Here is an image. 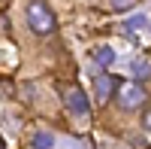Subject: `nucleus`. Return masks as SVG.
Returning <instances> with one entry per match:
<instances>
[{"mask_svg":"<svg viewBox=\"0 0 151 149\" xmlns=\"http://www.w3.org/2000/svg\"><path fill=\"white\" fill-rule=\"evenodd\" d=\"M24 18H27L30 31H33L36 37H48V34H55V28H58V18H55V12L48 9L45 0H30Z\"/></svg>","mask_w":151,"mask_h":149,"instance_id":"nucleus-1","label":"nucleus"},{"mask_svg":"<svg viewBox=\"0 0 151 149\" xmlns=\"http://www.w3.org/2000/svg\"><path fill=\"white\" fill-rule=\"evenodd\" d=\"M94 94H97V104H109L112 94H118V79L109 76V73H97L94 76Z\"/></svg>","mask_w":151,"mask_h":149,"instance_id":"nucleus-4","label":"nucleus"},{"mask_svg":"<svg viewBox=\"0 0 151 149\" xmlns=\"http://www.w3.org/2000/svg\"><path fill=\"white\" fill-rule=\"evenodd\" d=\"M136 3V0H112V6H115V9H130Z\"/></svg>","mask_w":151,"mask_h":149,"instance_id":"nucleus-10","label":"nucleus"},{"mask_svg":"<svg viewBox=\"0 0 151 149\" xmlns=\"http://www.w3.org/2000/svg\"><path fill=\"white\" fill-rule=\"evenodd\" d=\"M60 97H64V107L73 116H88L91 113V101H88V94L79 85H64V88H60Z\"/></svg>","mask_w":151,"mask_h":149,"instance_id":"nucleus-3","label":"nucleus"},{"mask_svg":"<svg viewBox=\"0 0 151 149\" xmlns=\"http://www.w3.org/2000/svg\"><path fill=\"white\" fill-rule=\"evenodd\" d=\"M148 101V91L142 82H127V85H118V107L127 110V113H136L142 110Z\"/></svg>","mask_w":151,"mask_h":149,"instance_id":"nucleus-2","label":"nucleus"},{"mask_svg":"<svg viewBox=\"0 0 151 149\" xmlns=\"http://www.w3.org/2000/svg\"><path fill=\"white\" fill-rule=\"evenodd\" d=\"M127 28H130V31H139V28H145V15H142V12L130 15V18H127Z\"/></svg>","mask_w":151,"mask_h":149,"instance_id":"nucleus-8","label":"nucleus"},{"mask_svg":"<svg viewBox=\"0 0 151 149\" xmlns=\"http://www.w3.org/2000/svg\"><path fill=\"white\" fill-rule=\"evenodd\" d=\"M142 128L151 134V107H145V110H142Z\"/></svg>","mask_w":151,"mask_h":149,"instance_id":"nucleus-9","label":"nucleus"},{"mask_svg":"<svg viewBox=\"0 0 151 149\" xmlns=\"http://www.w3.org/2000/svg\"><path fill=\"white\" fill-rule=\"evenodd\" d=\"M30 149H55V134L52 131H36L30 137Z\"/></svg>","mask_w":151,"mask_h":149,"instance_id":"nucleus-6","label":"nucleus"},{"mask_svg":"<svg viewBox=\"0 0 151 149\" xmlns=\"http://www.w3.org/2000/svg\"><path fill=\"white\" fill-rule=\"evenodd\" d=\"M130 70H133L136 79H151V64H148V61H142V58H136L133 64H130Z\"/></svg>","mask_w":151,"mask_h":149,"instance_id":"nucleus-7","label":"nucleus"},{"mask_svg":"<svg viewBox=\"0 0 151 149\" xmlns=\"http://www.w3.org/2000/svg\"><path fill=\"white\" fill-rule=\"evenodd\" d=\"M94 61H97V67H112L115 64V49L112 46H97L94 49Z\"/></svg>","mask_w":151,"mask_h":149,"instance_id":"nucleus-5","label":"nucleus"}]
</instances>
